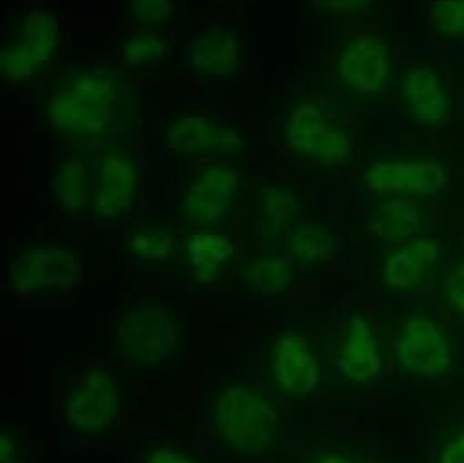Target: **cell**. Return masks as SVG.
<instances>
[{
  "label": "cell",
  "mask_w": 464,
  "mask_h": 463,
  "mask_svg": "<svg viewBox=\"0 0 464 463\" xmlns=\"http://www.w3.org/2000/svg\"><path fill=\"white\" fill-rule=\"evenodd\" d=\"M166 41L153 34H139L124 41L122 59L128 66H146L166 55Z\"/></svg>",
  "instance_id": "obj_27"
},
{
  "label": "cell",
  "mask_w": 464,
  "mask_h": 463,
  "mask_svg": "<svg viewBox=\"0 0 464 463\" xmlns=\"http://www.w3.org/2000/svg\"><path fill=\"white\" fill-rule=\"evenodd\" d=\"M139 170L126 155H108L101 163L99 188L93 197V210L99 219L113 221L128 213L135 202Z\"/></svg>",
  "instance_id": "obj_17"
},
{
  "label": "cell",
  "mask_w": 464,
  "mask_h": 463,
  "mask_svg": "<svg viewBox=\"0 0 464 463\" xmlns=\"http://www.w3.org/2000/svg\"><path fill=\"white\" fill-rule=\"evenodd\" d=\"M420 226L422 212L406 197H390L382 201L368 221L370 232L379 241L395 245L413 240Z\"/></svg>",
  "instance_id": "obj_20"
},
{
  "label": "cell",
  "mask_w": 464,
  "mask_h": 463,
  "mask_svg": "<svg viewBox=\"0 0 464 463\" xmlns=\"http://www.w3.org/2000/svg\"><path fill=\"white\" fill-rule=\"evenodd\" d=\"M395 358L402 370L417 378H440L453 361L446 332L431 318L417 314L404 321L395 341Z\"/></svg>",
  "instance_id": "obj_8"
},
{
  "label": "cell",
  "mask_w": 464,
  "mask_h": 463,
  "mask_svg": "<svg viewBox=\"0 0 464 463\" xmlns=\"http://www.w3.org/2000/svg\"><path fill=\"white\" fill-rule=\"evenodd\" d=\"M52 190L57 202L70 213H79L88 204L86 166L79 159L61 163L52 179Z\"/></svg>",
  "instance_id": "obj_24"
},
{
  "label": "cell",
  "mask_w": 464,
  "mask_h": 463,
  "mask_svg": "<svg viewBox=\"0 0 464 463\" xmlns=\"http://www.w3.org/2000/svg\"><path fill=\"white\" fill-rule=\"evenodd\" d=\"M288 247L295 261L310 267L330 261L335 256L337 240L330 228L315 222H306L294 228L288 240Z\"/></svg>",
  "instance_id": "obj_22"
},
{
  "label": "cell",
  "mask_w": 464,
  "mask_h": 463,
  "mask_svg": "<svg viewBox=\"0 0 464 463\" xmlns=\"http://www.w3.org/2000/svg\"><path fill=\"white\" fill-rule=\"evenodd\" d=\"M239 173L224 164L204 168L188 186L182 201L184 213L197 224H217L234 204Z\"/></svg>",
  "instance_id": "obj_12"
},
{
  "label": "cell",
  "mask_w": 464,
  "mask_h": 463,
  "mask_svg": "<svg viewBox=\"0 0 464 463\" xmlns=\"http://www.w3.org/2000/svg\"><path fill=\"white\" fill-rule=\"evenodd\" d=\"M168 146L180 155H197L204 152L237 153L245 148L243 133L229 124H220L206 115H182L166 130Z\"/></svg>",
  "instance_id": "obj_13"
},
{
  "label": "cell",
  "mask_w": 464,
  "mask_h": 463,
  "mask_svg": "<svg viewBox=\"0 0 464 463\" xmlns=\"http://www.w3.org/2000/svg\"><path fill=\"white\" fill-rule=\"evenodd\" d=\"M131 15L146 26L168 23L175 14L173 0H130Z\"/></svg>",
  "instance_id": "obj_28"
},
{
  "label": "cell",
  "mask_w": 464,
  "mask_h": 463,
  "mask_svg": "<svg viewBox=\"0 0 464 463\" xmlns=\"http://www.w3.org/2000/svg\"><path fill=\"white\" fill-rule=\"evenodd\" d=\"M312 463H359V461L339 452H324V454H319Z\"/></svg>",
  "instance_id": "obj_34"
},
{
  "label": "cell",
  "mask_w": 464,
  "mask_h": 463,
  "mask_svg": "<svg viewBox=\"0 0 464 463\" xmlns=\"http://www.w3.org/2000/svg\"><path fill=\"white\" fill-rule=\"evenodd\" d=\"M337 367L343 378L357 385L373 383L382 374L381 345L372 323L362 314H353L348 320Z\"/></svg>",
  "instance_id": "obj_14"
},
{
  "label": "cell",
  "mask_w": 464,
  "mask_h": 463,
  "mask_svg": "<svg viewBox=\"0 0 464 463\" xmlns=\"http://www.w3.org/2000/svg\"><path fill=\"white\" fill-rule=\"evenodd\" d=\"M17 448H19L17 439L12 434H8V432L0 434V461L15 458L17 456Z\"/></svg>",
  "instance_id": "obj_33"
},
{
  "label": "cell",
  "mask_w": 464,
  "mask_h": 463,
  "mask_svg": "<svg viewBox=\"0 0 464 463\" xmlns=\"http://www.w3.org/2000/svg\"><path fill=\"white\" fill-rule=\"evenodd\" d=\"M446 300L455 312L464 316V261L455 265L448 274Z\"/></svg>",
  "instance_id": "obj_29"
},
{
  "label": "cell",
  "mask_w": 464,
  "mask_h": 463,
  "mask_svg": "<svg viewBox=\"0 0 464 463\" xmlns=\"http://www.w3.org/2000/svg\"><path fill=\"white\" fill-rule=\"evenodd\" d=\"M61 26L53 14L34 10L23 21L21 39L0 54V74L12 83H26L35 77L57 54Z\"/></svg>",
  "instance_id": "obj_7"
},
{
  "label": "cell",
  "mask_w": 464,
  "mask_h": 463,
  "mask_svg": "<svg viewBox=\"0 0 464 463\" xmlns=\"http://www.w3.org/2000/svg\"><path fill=\"white\" fill-rule=\"evenodd\" d=\"M261 212L263 234L266 238H277L295 221L301 212V202L292 188L274 184L266 186L261 193Z\"/></svg>",
  "instance_id": "obj_23"
},
{
  "label": "cell",
  "mask_w": 464,
  "mask_h": 463,
  "mask_svg": "<svg viewBox=\"0 0 464 463\" xmlns=\"http://www.w3.org/2000/svg\"><path fill=\"white\" fill-rule=\"evenodd\" d=\"M270 370L277 389L290 398H308L321 383L319 360L301 332H283L272 345Z\"/></svg>",
  "instance_id": "obj_10"
},
{
  "label": "cell",
  "mask_w": 464,
  "mask_h": 463,
  "mask_svg": "<svg viewBox=\"0 0 464 463\" xmlns=\"http://www.w3.org/2000/svg\"><path fill=\"white\" fill-rule=\"evenodd\" d=\"M188 59L202 75L234 77L241 70V39L231 28L211 26L191 41Z\"/></svg>",
  "instance_id": "obj_18"
},
{
  "label": "cell",
  "mask_w": 464,
  "mask_h": 463,
  "mask_svg": "<svg viewBox=\"0 0 464 463\" xmlns=\"http://www.w3.org/2000/svg\"><path fill=\"white\" fill-rule=\"evenodd\" d=\"M433 32L446 39L464 37V0H433L428 14Z\"/></svg>",
  "instance_id": "obj_26"
},
{
  "label": "cell",
  "mask_w": 464,
  "mask_h": 463,
  "mask_svg": "<svg viewBox=\"0 0 464 463\" xmlns=\"http://www.w3.org/2000/svg\"><path fill=\"white\" fill-rule=\"evenodd\" d=\"M179 323L162 305H139L117 323L115 340L121 354L140 367L168 361L179 347Z\"/></svg>",
  "instance_id": "obj_3"
},
{
  "label": "cell",
  "mask_w": 464,
  "mask_h": 463,
  "mask_svg": "<svg viewBox=\"0 0 464 463\" xmlns=\"http://www.w3.org/2000/svg\"><path fill=\"white\" fill-rule=\"evenodd\" d=\"M234 256V241L218 232H195L186 241V258L191 267V276L198 285L215 283Z\"/></svg>",
  "instance_id": "obj_19"
},
{
  "label": "cell",
  "mask_w": 464,
  "mask_h": 463,
  "mask_svg": "<svg viewBox=\"0 0 464 463\" xmlns=\"http://www.w3.org/2000/svg\"><path fill=\"white\" fill-rule=\"evenodd\" d=\"M439 258L440 245L437 240L424 236L413 238L386 256L381 280L390 291L411 292L424 283Z\"/></svg>",
  "instance_id": "obj_15"
},
{
  "label": "cell",
  "mask_w": 464,
  "mask_h": 463,
  "mask_svg": "<svg viewBox=\"0 0 464 463\" xmlns=\"http://www.w3.org/2000/svg\"><path fill=\"white\" fill-rule=\"evenodd\" d=\"M285 141L297 155L328 168L344 166L353 157L350 133L330 123L315 103H301L290 112L285 124Z\"/></svg>",
  "instance_id": "obj_4"
},
{
  "label": "cell",
  "mask_w": 464,
  "mask_h": 463,
  "mask_svg": "<svg viewBox=\"0 0 464 463\" xmlns=\"http://www.w3.org/2000/svg\"><path fill=\"white\" fill-rule=\"evenodd\" d=\"M392 72V55L384 39L377 35H359L341 52L337 74L344 86L362 95L381 94Z\"/></svg>",
  "instance_id": "obj_11"
},
{
  "label": "cell",
  "mask_w": 464,
  "mask_h": 463,
  "mask_svg": "<svg viewBox=\"0 0 464 463\" xmlns=\"http://www.w3.org/2000/svg\"><path fill=\"white\" fill-rule=\"evenodd\" d=\"M359 463H375V461H359Z\"/></svg>",
  "instance_id": "obj_36"
},
{
  "label": "cell",
  "mask_w": 464,
  "mask_h": 463,
  "mask_svg": "<svg viewBox=\"0 0 464 463\" xmlns=\"http://www.w3.org/2000/svg\"><path fill=\"white\" fill-rule=\"evenodd\" d=\"M281 416L261 390L234 383L224 387L213 401V425L220 439L243 456L265 452L276 439Z\"/></svg>",
  "instance_id": "obj_1"
},
{
  "label": "cell",
  "mask_w": 464,
  "mask_h": 463,
  "mask_svg": "<svg viewBox=\"0 0 464 463\" xmlns=\"http://www.w3.org/2000/svg\"><path fill=\"white\" fill-rule=\"evenodd\" d=\"M439 463H464V430L453 436L440 450Z\"/></svg>",
  "instance_id": "obj_32"
},
{
  "label": "cell",
  "mask_w": 464,
  "mask_h": 463,
  "mask_svg": "<svg viewBox=\"0 0 464 463\" xmlns=\"http://www.w3.org/2000/svg\"><path fill=\"white\" fill-rule=\"evenodd\" d=\"M84 278L81 258L68 247L44 243L23 251L10 265L8 281L14 292L32 296L46 291L75 289Z\"/></svg>",
  "instance_id": "obj_5"
},
{
  "label": "cell",
  "mask_w": 464,
  "mask_h": 463,
  "mask_svg": "<svg viewBox=\"0 0 464 463\" xmlns=\"http://www.w3.org/2000/svg\"><path fill=\"white\" fill-rule=\"evenodd\" d=\"M113 101V79L102 70H90L79 74L66 90L55 94L46 113L50 124L59 132L99 135L110 124Z\"/></svg>",
  "instance_id": "obj_2"
},
{
  "label": "cell",
  "mask_w": 464,
  "mask_h": 463,
  "mask_svg": "<svg viewBox=\"0 0 464 463\" xmlns=\"http://www.w3.org/2000/svg\"><path fill=\"white\" fill-rule=\"evenodd\" d=\"M173 236L162 226L139 228L128 241V249L135 258L151 263L166 261L173 254Z\"/></svg>",
  "instance_id": "obj_25"
},
{
  "label": "cell",
  "mask_w": 464,
  "mask_h": 463,
  "mask_svg": "<svg viewBox=\"0 0 464 463\" xmlns=\"http://www.w3.org/2000/svg\"><path fill=\"white\" fill-rule=\"evenodd\" d=\"M364 184L390 197H431L446 188L448 172L433 159L379 161L364 172Z\"/></svg>",
  "instance_id": "obj_9"
},
{
  "label": "cell",
  "mask_w": 464,
  "mask_h": 463,
  "mask_svg": "<svg viewBox=\"0 0 464 463\" xmlns=\"http://www.w3.org/2000/svg\"><path fill=\"white\" fill-rule=\"evenodd\" d=\"M121 389L106 369H88L70 389L64 399L68 425L84 434L97 436L113 427L121 414Z\"/></svg>",
  "instance_id": "obj_6"
},
{
  "label": "cell",
  "mask_w": 464,
  "mask_h": 463,
  "mask_svg": "<svg viewBox=\"0 0 464 463\" xmlns=\"http://www.w3.org/2000/svg\"><path fill=\"white\" fill-rule=\"evenodd\" d=\"M402 99L410 115L422 126L439 128L450 121L451 101L440 75L430 66H415L402 79Z\"/></svg>",
  "instance_id": "obj_16"
},
{
  "label": "cell",
  "mask_w": 464,
  "mask_h": 463,
  "mask_svg": "<svg viewBox=\"0 0 464 463\" xmlns=\"http://www.w3.org/2000/svg\"><path fill=\"white\" fill-rule=\"evenodd\" d=\"M375 0H312L315 10L323 14H357L370 8Z\"/></svg>",
  "instance_id": "obj_30"
},
{
  "label": "cell",
  "mask_w": 464,
  "mask_h": 463,
  "mask_svg": "<svg viewBox=\"0 0 464 463\" xmlns=\"http://www.w3.org/2000/svg\"><path fill=\"white\" fill-rule=\"evenodd\" d=\"M144 463H198V461L191 454L180 448L160 445L148 452Z\"/></svg>",
  "instance_id": "obj_31"
},
{
  "label": "cell",
  "mask_w": 464,
  "mask_h": 463,
  "mask_svg": "<svg viewBox=\"0 0 464 463\" xmlns=\"http://www.w3.org/2000/svg\"><path fill=\"white\" fill-rule=\"evenodd\" d=\"M0 463H23L17 456L15 458H10V459H3V461H0Z\"/></svg>",
  "instance_id": "obj_35"
},
{
  "label": "cell",
  "mask_w": 464,
  "mask_h": 463,
  "mask_svg": "<svg viewBox=\"0 0 464 463\" xmlns=\"http://www.w3.org/2000/svg\"><path fill=\"white\" fill-rule=\"evenodd\" d=\"M294 278L295 272L292 261L277 254L254 258L243 271L245 285L252 292L266 298H274L286 292L292 287Z\"/></svg>",
  "instance_id": "obj_21"
}]
</instances>
